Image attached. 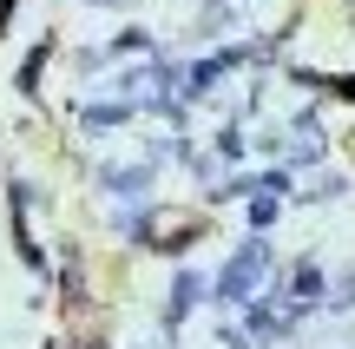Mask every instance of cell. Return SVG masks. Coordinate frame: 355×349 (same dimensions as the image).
<instances>
[{
    "mask_svg": "<svg viewBox=\"0 0 355 349\" xmlns=\"http://www.w3.org/2000/svg\"><path fill=\"white\" fill-rule=\"evenodd\" d=\"M250 277H263V244L243 250V257L224 271V284H217V290H224V297H243V290H250Z\"/></svg>",
    "mask_w": 355,
    "mask_h": 349,
    "instance_id": "obj_1",
    "label": "cell"
}]
</instances>
